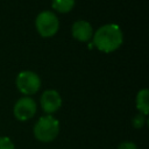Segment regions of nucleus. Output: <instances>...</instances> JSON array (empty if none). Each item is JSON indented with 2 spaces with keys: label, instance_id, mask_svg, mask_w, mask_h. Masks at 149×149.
I'll use <instances>...</instances> for the list:
<instances>
[{
  "label": "nucleus",
  "instance_id": "obj_3",
  "mask_svg": "<svg viewBox=\"0 0 149 149\" xmlns=\"http://www.w3.org/2000/svg\"><path fill=\"white\" fill-rule=\"evenodd\" d=\"M35 24H36L37 31L43 37H50V36L55 35L56 31L58 30V26H59L58 19L56 17V15L49 10H44V12L40 13L36 17Z\"/></svg>",
  "mask_w": 149,
  "mask_h": 149
},
{
  "label": "nucleus",
  "instance_id": "obj_7",
  "mask_svg": "<svg viewBox=\"0 0 149 149\" xmlns=\"http://www.w3.org/2000/svg\"><path fill=\"white\" fill-rule=\"evenodd\" d=\"M92 27L87 21H77L72 26V35L76 40L81 42H87L92 37Z\"/></svg>",
  "mask_w": 149,
  "mask_h": 149
},
{
  "label": "nucleus",
  "instance_id": "obj_12",
  "mask_svg": "<svg viewBox=\"0 0 149 149\" xmlns=\"http://www.w3.org/2000/svg\"><path fill=\"white\" fill-rule=\"evenodd\" d=\"M118 149H137V147L135 146V143L127 141V142H122V143H120L119 147H118Z\"/></svg>",
  "mask_w": 149,
  "mask_h": 149
},
{
  "label": "nucleus",
  "instance_id": "obj_11",
  "mask_svg": "<svg viewBox=\"0 0 149 149\" xmlns=\"http://www.w3.org/2000/svg\"><path fill=\"white\" fill-rule=\"evenodd\" d=\"M144 122H146V115H143L142 113L136 114L134 116V119H133V126L135 128H142Z\"/></svg>",
  "mask_w": 149,
  "mask_h": 149
},
{
  "label": "nucleus",
  "instance_id": "obj_9",
  "mask_svg": "<svg viewBox=\"0 0 149 149\" xmlns=\"http://www.w3.org/2000/svg\"><path fill=\"white\" fill-rule=\"evenodd\" d=\"M73 6H74V0H52V7L61 13L70 12Z\"/></svg>",
  "mask_w": 149,
  "mask_h": 149
},
{
  "label": "nucleus",
  "instance_id": "obj_6",
  "mask_svg": "<svg viewBox=\"0 0 149 149\" xmlns=\"http://www.w3.org/2000/svg\"><path fill=\"white\" fill-rule=\"evenodd\" d=\"M62 105V98L59 93L55 90H48L43 92L41 97V106L45 113H54L56 112Z\"/></svg>",
  "mask_w": 149,
  "mask_h": 149
},
{
  "label": "nucleus",
  "instance_id": "obj_1",
  "mask_svg": "<svg viewBox=\"0 0 149 149\" xmlns=\"http://www.w3.org/2000/svg\"><path fill=\"white\" fill-rule=\"evenodd\" d=\"M94 45L104 52L116 50L122 43V33L118 24L109 23L100 27L93 36Z\"/></svg>",
  "mask_w": 149,
  "mask_h": 149
},
{
  "label": "nucleus",
  "instance_id": "obj_10",
  "mask_svg": "<svg viewBox=\"0 0 149 149\" xmlns=\"http://www.w3.org/2000/svg\"><path fill=\"white\" fill-rule=\"evenodd\" d=\"M0 149H15V146L9 137L0 136Z\"/></svg>",
  "mask_w": 149,
  "mask_h": 149
},
{
  "label": "nucleus",
  "instance_id": "obj_5",
  "mask_svg": "<svg viewBox=\"0 0 149 149\" xmlns=\"http://www.w3.org/2000/svg\"><path fill=\"white\" fill-rule=\"evenodd\" d=\"M36 113V102L29 98L23 97L19 99L14 106V115L20 121H26L31 119Z\"/></svg>",
  "mask_w": 149,
  "mask_h": 149
},
{
  "label": "nucleus",
  "instance_id": "obj_8",
  "mask_svg": "<svg viewBox=\"0 0 149 149\" xmlns=\"http://www.w3.org/2000/svg\"><path fill=\"white\" fill-rule=\"evenodd\" d=\"M149 91L147 88H143L139 91L136 95V107L143 115H147L149 112Z\"/></svg>",
  "mask_w": 149,
  "mask_h": 149
},
{
  "label": "nucleus",
  "instance_id": "obj_2",
  "mask_svg": "<svg viewBox=\"0 0 149 149\" xmlns=\"http://www.w3.org/2000/svg\"><path fill=\"white\" fill-rule=\"evenodd\" d=\"M59 133V122L51 115L41 116L34 126V136L41 142L54 141Z\"/></svg>",
  "mask_w": 149,
  "mask_h": 149
},
{
  "label": "nucleus",
  "instance_id": "obj_4",
  "mask_svg": "<svg viewBox=\"0 0 149 149\" xmlns=\"http://www.w3.org/2000/svg\"><path fill=\"white\" fill-rule=\"evenodd\" d=\"M16 86L23 94H34L41 87V79L33 71H22L16 78Z\"/></svg>",
  "mask_w": 149,
  "mask_h": 149
}]
</instances>
